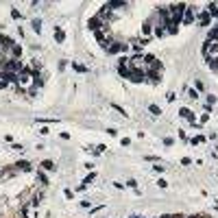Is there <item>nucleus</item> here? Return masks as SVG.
Segmentation results:
<instances>
[{"label": "nucleus", "instance_id": "nucleus-39", "mask_svg": "<svg viewBox=\"0 0 218 218\" xmlns=\"http://www.w3.org/2000/svg\"><path fill=\"white\" fill-rule=\"evenodd\" d=\"M103 210H105V205H98V207L92 210V214H98V212H103Z\"/></svg>", "mask_w": 218, "mask_h": 218}, {"label": "nucleus", "instance_id": "nucleus-8", "mask_svg": "<svg viewBox=\"0 0 218 218\" xmlns=\"http://www.w3.org/2000/svg\"><path fill=\"white\" fill-rule=\"evenodd\" d=\"M196 18H194V7H188L185 13H183V24H192Z\"/></svg>", "mask_w": 218, "mask_h": 218}, {"label": "nucleus", "instance_id": "nucleus-37", "mask_svg": "<svg viewBox=\"0 0 218 218\" xmlns=\"http://www.w3.org/2000/svg\"><path fill=\"white\" fill-rule=\"evenodd\" d=\"M181 164H183V166H190V164H192V159H190V157H183V159H181Z\"/></svg>", "mask_w": 218, "mask_h": 218}, {"label": "nucleus", "instance_id": "nucleus-46", "mask_svg": "<svg viewBox=\"0 0 218 218\" xmlns=\"http://www.w3.org/2000/svg\"><path fill=\"white\" fill-rule=\"evenodd\" d=\"M157 218H173V214H164V216H157Z\"/></svg>", "mask_w": 218, "mask_h": 218}, {"label": "nucleus", "instance_id": "nucleus-19", "mask_svg": "<svg viewBox=\"0 0 218 218\" xmlns=\"http://www.w3.org/2000/svg\"><path fill=\"white\" fill-rule=\"evenodd\" d=\"M33 85H35V87H42L44 85V79H42V74H40V72H33Z\"/></svg>", "mask_w": 218, "mask_h": 218}, {"label": "nucleus", "instance_id": "nucleus-15", "mask_svg": "<svg viewBox=\"0 0 218 218\" xmlns=\"http://www.w3.org/2000/svg\"><path fill=\"white\" fill-rule=\"evenodd\" d=\"M205 61H207V68L210 70H214V72H218V57H205Z\"/></svg>", "mask_w": 218, "mask_h": 218}, {"label": "nucleus", "instance_id": "nucleus-32", "mask_svg": "<svg viewBox=\"0 0 218 218\" xmlns=\"http://www.w3.org/2000/svg\"><path fill=\"white\" fill-rule=\"evenodd\" d=\"M153 170H155V173H164L166 166H164V164H157V166H153Z\"/></svg>", "mask_w": 218, "mask_h": 218}, {"label": "nucleus", "instance_id": "nucleus-14", "mask_svg": "<svg viewBox=\"0 0 218 218\" xmlns=\"http://www.w3.org/2000/svg\"><path fill=\"white\" fill-rule=\"evenodd\" d=\"M153 33H155V37L162 40V37H166V26H164V24H155V26H153Z\"/></svg>", "mask_w": 218, "mask_h": 218}, {"label": "nucleus", "instance_id": "nucleus-24", "mask_svg": "<svg viewBox=\"0 0 218 218\" xmlns=\"http://www.w3.org/2000/svg\"><path fill=\"white\" fill-rule=\"evenodd\" d=\"M148 111H151L153 116H162V109H159L157 105H148Z\"/></svg>", "mask_w": 218, "mask_h": 218}, {"label": "nucleus", "instance_id": "nucleus-27", "mask_svg": "<svg viewBox=\"0 0 218 218\" xmlns=\"http://www.w3.org/2000/svg\"><path fill=\"white\" fill-rule=\"evenodd\" d=\"M11 18H13V20H20V18H22V11H20V9H11Z\"/></svg>", "mask_w": 218, "mask_h": 218}, {"label": "nucleus", "instance_id": "nucleus-41", "mask_svg": "<svg viewBox=\"0 0 218 218\" xmlns=\"http://www.w3.org/2000/svg\"><path fill=\"white\" fill-rule=\"evenodd\" d=\"M164 144H166V146H173L174 140H173V137H166V140H164Z\"/></svg>", "mask_w": 218, "mask_h": 218}, {"label": "nucleus", "instance_id": "nucleus-34", "mask_svg": "<svg viewBox=\"0 0 218 218\" xmlns=\"http://www.w3.org/2000/svg\"><path fill=\"white\" fill-rule=\"evenodd\" d=\"M20 214H22L24 218L29 216V205H22V210H20Z\"/></svg>", "mask_w": 218, "mask_h": 218}, {"label": "nucleus", "instance_id": "nucleus-31", "mask_svg": "<svg viewBox=\"0 0 218 218\" xmlns=\"http://www.w3.org/2000/svg\"><path fill=\"white\" fill-rule=\"evenodd\" d=\"M127 188L135 190V188H137V181H135V179H129V181H127Z\"/></svg>", "mask_w": 218, "mask_h": 218}, {"label": "nucleus", "instance_id": "nucleus-43", "mask_svg": "<svg viewBox=\"0 0 218 218\" xmlns=\"http://www.w3.org/2000/svg\"><path fill=\"white\" fill-rule=\"evenodd\" d=\"M216 103V96H207V105H214Z\"/></svg>", "mask_w": 218, "mask_h": 218}, {"label": "nucleus", "instance_id": "nucleus-22", "mask_svg": "<svg viewBox=\"0 0 218 218\" xmlns=\"http://www.w3.org/2000/svg\"><path fill=\"white\" fill-rule=\"evenodd\" d=\"M31 26H33V31H35V33H42V20H33V22H31Z\"/></svg>", "mask_w": 218, "mask_h": 218}, {"label": "nucleus", "instance_id": "nucleus-28", "mask_svg": "<svg viewBox=\"0 0 218 218\" xmlns=\"http://www.w3.org/2000/svg\"><path fill=\"white\" fill-rule=\"evenodd\" d=\"M111 107H114V109H116L118 114H122V116H127V109H122L120 105H116V103H111Z\"/></svg>", "mask_w": 218, "mask_h": 218}, {"label": "nucleus", "instance_id": "nucleus-9", "mask_svg": "<svg viewBox=\"0 0 218 218\" xmlns=\"http://www.w3.org/2000/svg\"><path fill=\"white\" fill-rule=\"evenodd\" d=\"M22 57V46L20 44H13L11 50H9V59H20Z\"/></svg>", "mask_w": 218, "mask_h": 218}, {"label": "nucleus", "instance_id": "nucleus-38", "mask_svg": "<svg viewBox=\"0 0 218 218\" xmlns=\"http://www.w3.org/2000/svg\"><path fill=\"white\" fill-rule=\"evenodd\" d=\"M157 185H159V188H168V181H164V179H159V181H157Z\"/></svg>", "mask_w": 218, "mask_h": 218}, {"label": "nucleus", "instance_id": "nucleus-40", "mask_svg": "<svg viewBox=\"0 0 218 218\" xmlns=\"http://www.w3.org/2000/svg\"><path fill=\"white\" fill-rule=\"evenodd\" d=\"M120 144H122V146H129L131 140H129V137H122V140H120Z\"/></svg>", "mask_w": 218, "mask_h": 218}, {"label": "nucleus", "instance_id": "nucleus-23", "mask_svg": "<svg viewBox=\"0 0 218 218\" xmlns=\"http://www.w3.org/2000/svg\"><path fill=\"white\" fill-rule=\"evenodd\" d=\"M37 181H40V183H44V185L48 183V177H46V173H44V170H37Z\"/></svg>", "mask_w": 218, "mask_h": 218}, {"label": "nucleus", "instance_id": "nucleus-2", "mask_svg": "<svg viewBox=\"0 0 218 218\" xmlns=\"http://www.w3.org/2000/svg\"><path fill=\"white\" fill-rule=\"evenodd\" d=\"M129 81L131 83H144V81H146V72H144V68H131Z\"/></svg>", "mask_w": 218, "mask_h": 218}, {"label": "nucleus", "instance_id": "nucleus-4", "mask_svg": "<svg viewBox=\"0 0 218 218\" xmlns=\"http://www.w3.org/2000/svg\"><path fill=\"white\" fill-rule=\"evenodd\" d=\"M144 72H146V81H148V83L157 85V83L162 81V74H159V70H155V68H144Z\"/></svg>", "mask_w": 218, "mask_h": 218}, {"label": "nucleus", "instance_id": "nucleus-5", "mask_svg": "<svg viewBox=\"0 0 218 218\" xmlns=\"http://www.w3.org/2000/svg\"><path fill=\"white\" fill-rule=\"evenodd\" d=\"M103 50H105L107 55H118V52H120V42H116V40H109V42L103 44Z\"/></svg>", "mask_w": 218, "mask_h": 218}, {"label": "nucleus", "instance_id": "nucleus-11", "mask_svg": "<svg viewBox=\"0 0 218 218\" xmlns=\"http://www.w3.org/2000/svg\"><path fill=\"white\" fill-rule=\"evenodd\" d=\"M105 7H107L109 11H111V9H127V2H122V0H111V2H107Z\"/></svg>", "mask_w": 218, "mask_h": 218}, {"label": "nucleus", "instance_id": "nucleus-21", "mask_svg": "<svg viewBox=\"0 0 218 218\" xmlns=\"http://www.w3.org/2000/svg\"><path fill=\"white\" fill-rule=\"evenodd\" d=\"M72 68H74V72H81V74H85L87 72L85 66H81V63H77V61H72Z\"/></svg>", "mask_w": 218, "mask_h": 218}, {"label": "nucleus", "instance_id": "nucleus-26", "mask_svg": "<svg viewBox=\"0 0 218 218\" xmlns=\"http://www.w3.org/2000/svg\"><path fill=\"white\" fill-rule=\"evenodd\" d=\"M40 203H42V194H35V196L31 199V205H33V207H37Z\"/></svg>", "mask_w": 218, "mask_h": 218}, {"label": "nucleus", "instance_id": "nucleus-44", "mask_svg": "<svg viewBox=\"0 0 218 218\" xmlns=\"http://www.w3.org/2000/svg\"><path fill=\"white\" fill-rule=\"evenodd\" d=\"M207 120H210V114H203V116H201V125H203V122H207Z\"/></svg>", "mask_w": 218, "mask_h": 218}, {"label": "nucleus", "instance_id": "nucleus-45", "mask_svg": "<svg viewBox=\"0 0 218 218\" xmlns=\"http://www.w3.org/2000/svg\"><path fill=\"white\" fill-rule=\"evenodd\" d=\"M9 87V83H4V81H0V89H7Z\"/></svg>", "mask_w": 218, "mask_h": 218}, {"label": "nucleus", "instance_id": "nucleus-30", "mask_svg": "<svg viewBox=\"0 0 218 218\" xmlns=\"http://www.w3.org/2000/svg\"><path fill=\"white\" fill-rule=\"evenodd\" d=\"M188 96H190L192 100H196V98H199V92H196V89H188Z\"/></svg>", "mask_w": 218, "mask_h": 218}, {"label": "nucleus", "instance_id": "nucleus-20", "mask_svg": "<svg viewBox=\"0 0 218 218\" xmlns=\"http://www.w3.org/2000/svg\"><path fill=\"white\" fill-rule=\"evenodd\" d=\"M15 170H24V173H29V170H31V164H29V162H18V164H15Z\"/></svg>", "mask_w": 218, "mask_h": 218}, {"label": "nucleus", "instance_id": "nucleus-12", "mask_svg": "<svg viewBox=\"0 0 218 218\" xmlns=\"http://www.w3.org/2000/svg\"><path fill=\"white\" fill-rule=\"evenodd\" d=\"M196 18H199L201 26H210V22H212V18H210V13H207V11H201V13H199Z\"/></svg>", "mask_w": 218, "mask_h": 218}, {"label": "nucleus", "instance_id": "nucleus-6", "mask_svg": "<svg viewBox=\"0 0 218 218\" xmlns=\"http://www.w3.org/2000/svg\"><path fill=\"white\" fill-rule=\"evenodd\" d=\"M31 79H33V70H31V68L26 66V68H24V70H22V72L18 74V81H20V83H29Z\"/></svg>", "mask_w": 218, "mask_h": 218}, {"label": "nucleus", "instance_id": "nucleus-16", "mask_svg": "<svg viewBox=\"0 0 218 218\" xmlns=\"http://www.w3.org/2000/svg\"><path fill=\"white\" fill-rule=\"evenodd\" d=\"M40 168H42V170H55L57 166H55V162H52V159H44L42 164H40Z\"/></svg>", "mask_w": 218, "mask_h": 218}, {"label": "nucleus", "instance_id": "nucleus-17", "mask_svg": "<svg viewBox=\"0 0 218 218\" xmlns=\"http://www.w3.org/2000/svg\"><path fill=\"white\" fill-rule=\"evenodd\" d=\"M207 13H210V18H218V4L216 2H210L207 4Z\"/></svg>", "mask_w": 218, "mask_h": 218}, {"label": "nucleus", "instance_id": "nucleus-36", "mask_svg": "<svg viewBox=\"0 0 218 218\" xmlns=\"http://www.w3.org/2000/svg\"><path fill=\"white\" fill-rule=\"evenodd\" d=\"M205 85H203V81H196V92H203Z\"/></svg>", "mask_w": 218, "mask_h": 218}, {"label": "nucleus", "instance_id": "nucleus-1", "mask_svg": "<svg viewBox=\"0 0 218 218\" xmlns=\"http://www.w3.org/2000/svg\"><path fill=\"white\" fill-rule=\"evenodd\" d=\"M26 66L20 61V59H2L0 61V70L2 72H11V74H20Z\"/></svg>", "mask_w": 218, "mask_h": 218}, {"label": "nucleus", "instance_id": "nucleus-25", "mask_svg": "<svg viewBox=\"0 0 218 218\" xmlns=\"http://www.w3.org/2000/svg\"><path fill=\"white\" fill-rule=\"evenodd\" d=\"M201 142H205V135H196V137H192V140H190V144H194V146H196V144H201Z\"/></svg>", "mask_w": 218, "mask_h": 218}, {"label": "nucleus", "instance_id": "nucleus-3", "mask_svg": "<svg viewBox=\"0 0 218 218\" xmlns=\"http://www.w3.org/2000/svg\"><path fill=\"white\" fill-rule=\"evenodd\" d=\"M105 26H107V24H105V22H103V20H100L98 15H94V18H89V22H87V29H89L92 33H98V31H103Z\"/></svg>", "mask_w": 218, "mask_h": 218}, {"label": "nucleus", "instance_id": "nucleus-18", "mask_svg": "<svg viewBox=\"0 0 218 218\" xmlns=\"http://www.w3.org/2000/svg\"><path fill=\"white\" fill-rule=\"evenodd\" d=\"M207 40L210 42H218V24L214 29H210V33H207Z\"/></svg>", "mask_w": 218, "mask_h": 218}, {"label": "nucleus", "instance_id": "nucleus-29", "mask_svg": "<svg viewBox=\"0 0 218 218\" xmlns=\"http://www.w3.org/2000/svg\"><path fill=\"white\" fill-rule=\"evenodd\" d=\"M166 100H168V103H174V100H177V94H174V92H168V94H166Z\"/></svg>", "mask_w": 218, "mask_h": 218}, {"label": "nucleus", "instance_id": "nucleus-47", "mask_svg": "<svg viewBox=\"0 0 218 218\" xmlns=\"http://www.w3.org/2000/svg\"><path fill=\"white\" fill-rule=\"evenodd\" d=\"M183 218H203V216H183Z\"/></svg>", "mask_w": 218, "mask_h": 218}, {"label": "nucleus", "instance_id": "nucleus-33", "mask_svg": "<svg viewBox=\"0 0 218 218\" xmlns=\"http://www.w3.org/2000/svg\"><path fill=\"white\" fill-rule=\"evenodd\" d=\"M94 179H96V174L92 173V174H87V177H85V181H83V183H85V185H87V183H92Z\"/></svg>", "mask_w": 218, "mask_h": 218}, {"label": "nucleus", "instance_id": "nucleus-13", "mask_svg": "<svg viewBox=\"0 0 218 218\" xmlns=\"http://www.w3.org/2000/svg\"><path fill=\"white\" fill-rule=\"evenodd\" d=\"M55 42H57V44L66 42V31H63V29H59V26H55Z\"/></svg>", "mask_w": 218, "mask_h": 218}, {"label": "nucleus", "instance_id": "nucleus-42", "mask_svg": "<svg viewBox=\"0 0 218 218\" xmlns=\"http://www.w3.org/2000/svg\"><path fill=\"white\" fill-rule=\"evenodd\" d=\"M129 50V44H120V52H127Z\"/></svg>", "mask_w": 218, "mask_h": 218}, {"label": "nucleus", "instance_id": "nucleus-7", "mask_svg": "<svg viewBox=\"0 0 218 218\" xmlns=\"http://www.w3.org/2000/svg\"><path fill=\"white\" fill-rule=\"evenodd\" d=\"M179 116H181V118H185V120H190V125H194V122H196L194 111H192V109H188V107H181V109H179Z\"/></svg>", "mask_w": 218, "mask_h": 218}, {"label": "nucleus", "instance_id": "nucleus-35", "mask_svg": "<svg viewBox=\"0 0 218 218\" xmlns=\"http://www.w3.org/2000/svg\"><path fill=\"white\" fill-rule=\"evenodd\" d=\"M131 46H133V50H137V52H142V48H144L142 44H137V42H133V44H131Z\"/></svg>", "mask_w": 218, "mask_h": 218}, {"label": "nucleus", "instance_id": "nucleus-10", "mask_svg": "<svg viewBox=\"0 0 218 218\" xmlns=\"http://www.w3.org/2000/svg\"><path fill=\"white\" fill-rule=\"evenodd\" d=\"M142 33H144V37H151V35H153V20H151V18L142 24Z\"/></svg>", "mask_w": 218, "mask_h": 218}]
</instances>
